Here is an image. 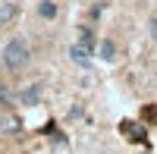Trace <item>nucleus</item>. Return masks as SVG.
Returning <instances> with one entry per match:
<instances>
[{
  "label": "nucleus",
  "mask_w": 157,
  "mask_h": 154,
  "mask_svg": "<svg viewBox=\"0 0 157 154\" xmlns=\"http://www.w3.org/2000/svg\"><path fill=\"white\" fill-rule=\"evenodd\" d=\"M29 60H32V50H29V41H25V38L13 35L10 41H3V47H0V66L6 72H22L29 66Z\"/></svg>",
  "instance_id": "obj_1"
},
{
  "label": "nucleus",
  "mask_w": 157,
  "mask_h": 154,
  "mask_svg": "<svg viewBox=\"0 0 157 154\" xmlns=\"http://www.w3.org/2000/svg\"><path fill=\"white\" fill-rule=\"evenodd\" d=\"M19 16V6L16 3H13V0H3V3H0V22H13V19H16Z\"/></svg>",
  "instance_id": "obj_2"
},
{
  "label": "nucleus",
  "mask_w": 157,
  "mask_h": 154,
  "mask_svg": "<svg viewBox=\"0 0 157 154\" xmlns=\"http://www.w3.org/2000/svg\"><path fill=\"white\" fill-rule=\"evenodd\" d=\"M88 54H91V50L82 47V44H72L69 47V57H72V63H78V66H88Z\"/></svg>",
  "instance_id": "obj_3"
},
{
  "label": "nucleus",
  "mask_w": 157,
  "mask_h": 154,
  "mask_svg": "<svg viewBox=\"0 0 157 154\" xmlns=\"http://www.w3.org/2000/svg\"><path fill=\"white\" fill-rule=\"evenodd\" d=\"M38 16L41 19H54L57 16V3L54 0H41V3H38Z\"/></svg>",
  "instance_id": "obj_4"
},
{
  "label": "nucleus",
  "mask_w": 157,
  "mask_h": 154,
  "mask_svg": "<svg viewBox=\"0 0 157 154\" xmlns=\"http://www.w3.org/2000/svg\"><path fill=\"white\" fill-rule=\"evenodd\" d=\"M113 57H116V44L104 38V41H101V60H107V63H110Z\"/></svg>",
  "instance_id": "obj_5"
},
{
  "label": "nucleus",
  "mask_w": 157,
  "mask_h": 154,
  "mask_svg": "<svg viewBox=\"0 0 157 154\" xmlns=\"http://www.w3.org/2000/svg\"><path fill=\"white\" fill-rule=\"evenodd\" d=\"M38 98H41V88L32 85V88H25V91H22V104H35Z\"/></svg>",
  "instance_id": "obj_6"
},
{
  "label": "nucleus",
  "mask_w": 157,
  "mask_h": 154,
  "mask_svg": "<svg viewBox=\"0 0 157 154\" xmlns=\"http://www.w3.org/2000/svg\"><path fill=\"white\" fill-rule=\"evenodd\" d=\"M78 44L91 50V44H94V32H91V29H82V41H78Z\"/></svg>",
  "instance_id": "obj_7"
},
{
  "label": "nucleus",
  "mask_w": 157,
  "mask_h": 154,
  "mask_svg": "<svg viewBox=\"0 0 157 154\" xmlns=\"http://www.w3.org/2000/svg\"><path fill=\"white\" fill-rule=\"evenodd\" d=\"M148 29H151V38H157V10L151 13V19H148Z\"/></svg>",
  "instance_id": "obj_8"
},
{
  "label": "nucleus",
  "mask_w": 157,
  "mask_h": 154,
  "mask_svg": "<svg viewBox=\"0 0 157 154\" xmlns=\"http://www.w3.org/2000/svg\"><path fill=\"white\" fill-rule=\"evenodd\" d=\"M154 3H157V0H154Z\"/></svg>",
  "instance_id": "obj_9"
}]
</instances>
